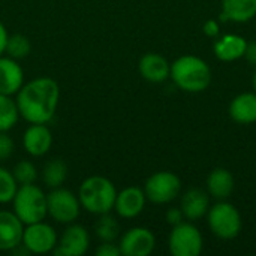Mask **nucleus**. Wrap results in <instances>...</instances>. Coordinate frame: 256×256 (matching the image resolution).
<instances>
[{
    "instance_id": "f257e3e1",
    "label": "nucleus",
    "mask_w": 256,
    "mask_h": 256,
    "mask_svg": "<svg viewBox=\"0 0 256 256\" xmlns=\"http://www.w3.org/2000/svg\"><path fill=\"white\" fill-rule=\"evenodd\" d=\"M58 100V84L50 76H39L22 84L15 99L20 117L30 124L50 123L57 111Z\"/></svg>"
},
{
    "instance_id": "f03ea898",
    "label": "nucleus",
    "mask_w": 256,
    "mask_h": 256,
    "mask_svg": "<svg viewBox=\"0 0 256 256\" xmlns=\"http://www.w3.org/2000/svg\"><path fill=\"white\" fill-rule=\"evenodd\" d=\"M170 78L183 92L200 93L210 86L212 70L202 58L196 56H182L171 63Z\"/></svg>"
},
{
    "instance_id": "7ed1b4c3",
    "label": "nucleus",
    "mask_w": 256,
    "mask_h": 256,
    "mask_svg": "<svg viewBox=\"0 0 256 256\" xmlns=\"http://www.w3.org/2000/svg\"><path fill=\"white\" fill-rule=\"evenodd\" d=\"M117 190L111 180L102 176L87 177L78 189L81 208L92 214H105L114 210Z\"/></svg>"
},
{
    "instance_id": "20e7f679",
    "label": "nucleus",
    "mask_w": 256,
    "mask_h": 256,
    "mask_svg": "<svg viewBox=\"0 0 256 256\" xmlns=\"http://www.w3.org/2000/svg\"><path fill=\"white\" fill-rule=\"evenodd\" d=\"M12 206L14 213L24 225L45 220L48 216L46 194L34 183L18 186V190L12 200Z\"/></svg>"
},
{
    "instance_id": "39448f33",
    "label": "nucleus",
    "mask_w": 256,
    "mask_h": 256,
    "mask_svg": "<svg viewBox=\"0 0 256 256\" xmlns=\"http://www.w3.org/2000/svg\"><path fill=\"white\" fill-rule=\"evenodd\" d=\"M207 220L212 232L222 240H232L242 231V216L236 206L219 201L207 212Z\"/></svg>"
},
{
    "instance_id": "423d86ee",
    "label": "nucleus",
    "mask_w": 256,
    "mask_h": 256,
    "mask_svg": "<svg viewBox=\"0 0 256 256\" xmlns=\"http://www.w3.org/2000/svg\"><path fill=\"white\" fill-rule=\"evenodd\" d=\"M46 208L48 216L52 220L62 225H69L78 219L81 204L78 195L60 186L51 189V192L46 195Z\"/></svg>"
},
{
    "instance_id": "0eeeda50",
    "label": "nucleus",
    "mask_w": 256,
    "mask_h": 256,
    "mask_svg": "<svg viewBox=\"0 0 256 256\" xmlns=\"http://www.w3.org/2000/svg\"><path fill=\"white\" fill-rule=\"evenodd\" d=\"M182 190L180 178L171 171H159L152 174L146 184L144 194L153 204H168L172 202Z\"/></svg>"
},
{
    "instance_id": "6e6552de",
    "label": "nucleus",
    "mask_w": 256,
    "mask_h": 256,
    "mask_svg": "<svg viewBox=\"0 0 256 256\" xmlns=\"http://www.w3.org/2000/svg\"><path fill=\"white\" fill-rule=\"evenodd\" d=\"M168 248L174 256H198L202 252L204 240L195 225L182 222L172 226L168 238Z\"/></svg>"
},
{
    "instance_id": "1a4fd4ad",
    "label": "nucleus",
    "mask_w": 256,
    "mask_h": 256,
    "mask_svg": "<svg viewBox=\"0 0 256 256\" xmlns=\"http://www.w3.org/2000/svg\"><path fill=\"white\" fill-rule=\"evenodd\" d=\"M58 236L56 230L46 222H34L30 225H24L21 244L28 250V254L45 255L54 250L57 246Z\"/></svg>"
},
{
    "instance_id": "9d476101",
    "label": "nucleus",
    "mask_w": 256,
    "mask_h": 256,
    "mask_svg": "<svg viewBox=\"0 0 256 256\" xmlns=\"http://www.w3.org/2000/svg\"><path fill=\"white\" fill-rule=\"evenodd\" d=\"M118 248L124 256H148L156 248V238L148 228L135 226L120 237Z\"/></svg>"
},
{
    "instance_id": "9b49d317",
    "label": "nucleus",
    "mask_w": 256,
    "mask_h": 256,
    "mask_svg": "<svg viewBox=\"0 0 256 256\" xmlns=\"http://www.w3.org/2000/svg\"><path fill=\"white\" fill-rule=\"evenodd\" d=\"M88 231L81 225L69 224V226L60 236L52 254L56 256H81L88 250Z\"/></svg>"
},
{
    "instance_id": "f8f14e48",
    "label": "nucleus",
    "mask_w": 256,
    "mask_h": 256,
    "mask_svg": "<svg viewBox=\"0 0 256 256\" xmlns=\"http://www.w3.org/2000/svg\"><path fill=\"white\" fill-rule=\"evenodd\" d=\"M146 194L144 189L136 186H129L120 192H117L114 212L123 219H134L140 216L146 207Z\"/></svg>"
},
{
    "instance_id": "ddd939ff",
    "label": "nucleus",
    "mask_w": 256,
    "mask_h": 256,
    "mask_svg": "<svg viewBox=\"0 0 256 256\" xmlns=\"http://www.w3.org/2000/svg\"><path fill=\"white\" fill-rule=\"evenodd\" d=\"M51 146L52 134L44 123H33L22 134V147L33 158L45 156L50 152Z\"/></svg>"
},
{
    "instance_id": "4468645a",
    "label": "nucleus",
    "mask_w": 256,
    "mask_h": 256,
    "mask_svg": "<svg viewBox=\"0 0 256 256\" xmlns=\"http://www.w3.org/2000/svg\"><path fill=\"white\" fill-rule=\"evenodd\" d=\"M24 224L14 212L0 210V250L10 252L22 240Z\"/></svg>"
},
{
    "instance_id": "2eb2a0df",
    "label": "nucleus",
    "mask_w": 256,
    "mask_h": 256,
    "mask_svg": "<svg viewBox=\"0 0 256 256\" xmlns=\"http://www.w3.org/2000/svg\"><path fill=\"white\" fill-rule=\"evenodd\" d=\"M138 70L146 81L158 84L170 78L171 63H168V60L158 52H147L140 58Z\"/></svg>"
},
{
    "instance_id": "dca6fc26",
    "label": "nucleus",
    "mask_w": 256,
    "mask_h": 256,
    "mask_svg": "<svg viewBox=\"0 0 256 256\" xmlns=\"http://www.w3.org/2000/svg\"><path fill=\"white\" fill-rule=\"evenodd\" d=\"M24 84V70L18 60L6 56H0V93L12 96Z\"/></svg>"
},
{
    "instance_id": "f3484780",
    "label": "nucleus",
    "mask_w": 256,
    "mask_h": 256,
    "mask_svg": "<svg viewBox=\"0 0 256 256\" xmlns=\"http://www.w3.org/2000/svg\"><path fill=\"white\" fill-rule=\"evenodd\" d=\"M180 208L186 219L189 220H198L204 218L210 208V195L208 192L202 189H189L183 196L180 202Z\"/></svg>"
},
{
    "instance_id": "a211bd4d",
    "label": "nucleus",
    "mask_w": 256,
    "mask_h": 256,
    "mask_svg": "<svg viewBox=\"0 0 256 256\" xmlns=\"http://www.w3.org/2000/svg\"><path fill=\"white\" fill-rule=\"evenodd\" d=\"M230 117L240 124H252L256 122V93H242L230 104Z\"/></svg>"
},
{
    "instance_id": "6ab92c4d",
    "label": "nucleus",
    "mask_w": 256,
    "mask_h": 256,
    "mask_svg": "<svg viewBox=\"0 0 256 256\" xmlns=\"http://www.w3.org/2000/svg\"><path fill=\"white\" fill-rule=\"evenodd\" d=\"M248 42L243 36L240 34H224L219 38L214 45V54L219 60L222 62H234L238 60L244 56Z\"/></svg>"
},
{
    "instance_id": "aec40b11",
    "label": "nucleus",
    "mask_w": 256,
    "mask_h": 256,
    "mask_svg": "<svg viewBox=\"0 0 256 256\" xmlns=\"http://www.w3.org/2000/svg\"><path fill=\"white\" fill-rule=\"evenodd\" d=\"M256 16V0H222L220 21L248 22Z\"/></svg>"
},
{
    "instance_id": "412c9836",
    "label": "nucleus",
    "mask_w": 256,
    "mask_h": 256,
    "mask_svg": "<svg viewBox=\"0 0 256 256\" xmlns=\"http://www.w3.org/2000/svg\"><path fill=\"white\" fill-rule=\"evenodd\" d=\"M236 188L234 176L225 168L213 170L207 177V190L208 195L219 201H225L231 196Z\"/></svg>"
},
{
    "instance_id": "4be33fe9",
    "label": "nucleus",
    "mask_w": 256,
    "mask_h": 256,
    "mask_svg": "<svg viewBox=\"0 0 256 256\" xmlns=\"http://www.w3.org/2000/svg\"><path fill=\"white\" fill-rule=\"evenodd\" d=\"M68 177V166L62 159H51L44 165L42 182L46 188L56 189L60 188Z\"/></svg>"
},
{
    "instance_id": "5701e85b",
    "label": "nucleus",
    "mask_w": 256,
    "mask_h": 256,
    "mask_svg": "<svg viewBox=\"0 0 256 256\" xmlns=\"http://www.w3.org/2000/svg\"><path fill=\"white\" fill-rule=\"evenodd\" d=\"M20 112L12 96L0 93V132H9L18 122Z\"/></svg>"
},
{
    "instance_id": "b1692460",
    "label": "nucleus",
    "mask_w": 256,
    "mask_h": 256,
    "mask_svg": "<svg viewBox=\"0 0 256 256\" xmlns=\"http://www.w3.org/2000/svg\"><path fill=\"white\" fill-rule=\"evenodd\" d=\"M94 234L100 242H116L120 236V225L110 213L99 214V219L94 224Z\"/></svg>"
},
{
    "instance_id": "393cba45",
    "label": "nucleus",
    "mask_w": 256,
    "mask_h": 256,
    "mask_svg": "<svg viewBox=\"0 0 256 256\" xmlns=\"http://www.w3.org/2000/svg\"><path fill=\"white\" fill-rule=\"evenodd\" d=\"M32 51V44L28 40L27 36L21 34V33H15V34H9L8 40H6V46H4V54L15 58V60H21L24 57H27Z\"/></svg>"
},
{
    "instance_id": "a878e982",
    "label": "nucleus",
    "mask_w": 256,
    "mask_h": 256,
    "mask_svg": "<svg viewBox=\"0 0 256 256\" xmlns=\"http://www.w3.org/2000/svg\"><path fill=\"white\" fill-rule=\"evenodd\" d=\"M18 190V183L12 176V171L0 166V204L12 202Z\"/></svg>"
},
{
    "instance_id": "bb28decb",
    "label": "nucleus",
    "mask_w": 256,
    "mask_h": 256,
    "mask_svg": "<svg viewBox=\"0 0 256 256\" xmlns=\"http://www.w3.org/2000/svg\"><path fill=\"white\" fill-rule=\"evenodd\" d=\"M12 176L16 180L18 186H21V184H32L38 178V170L33 165V162H30V160H20L14 166Z\"/></svg>"
},
{
    "instance_id": "cd10ccee",
    "label": "nucleus",
    "mask_w": 256,
    "mask_h": 256,
    "mask_svg": "<svg viewBox=\"0 0 256 256\" xmlns=\"http://www.w3.org/2000/svg\"><path fill=\"white\" fill-rule=\"evenodd\" d=\"M14 141L8 135V132H0V162L8 160L14 154Z\"/></svg>"
},
{
    "instance_id": "c85d7f7f",
    "label": "nucleus",
    "mask_w": 256,
    "mask_h": 256,
    "mask_svg": "<svg viewBox=\"0 0 256 256\" xmlns=\"http://www.w3.org/2000/svg\"><path fill=\"white\" fill-rule=\"evenodd\" d=\"M98 256H118L120 254V248L114 243V242H102V244L96 249L94 252Z\"/></svg>"
},
{
    "instance_id": "c756f323",
    "label": "nucleus",
    "mask_w": 256,
    "mask_h": 256,
    "mask_svg": "<svg viewBox=\"0 0 256 256\" xmlns=\"http://www.w3.org/2000/svg\"><path fill=\"white\" fill-rule=\"evenodd\" d=\"M165 219H166V222H168L171 226H176V225H178V224L183 222L184 214H183L182 208H170V210L166 212V214H165Z\"/></svg>"
},
{
    "instance_id": "7c9ffc66",
    "label": "nucleus",
    "mask_w": 256,
    "mask_h": 256,
    "mask_svg": "<svg viewBox=\"0 0 256 256\" xmlns=\"http://www.w3.org/2000/svg\"><path fill=\"white\" fill-rule=\"evenodd\" d=\"M202 30H204L206 36H208V38H218V36H219V33H220V26H219V22H218V21H214V20H208V21H206V24H204Z\"/></svg>"
},
{
    "instance_id": "2f4dec72",
    "label": "nucleus",
    "mask_w": 256,
    "mask_h": 256,
    "mask_svg": "<svg viewBox=\"0 0 256 256\" xmlns=\"http://www.w3.org/2000/svg\"><path fill=\"white\" fill-rule=\"evenodd\" d=\"M243 57H246V60L250 64H255L256 66V40L248 42V46H246V51H244V56Z\"/></svg>"
},
{
    "instance_id": "473e14b6",
    "label": "nucleus",
    "mask_w": 256,
    "mask_h": 256,
    "mask_svg": "<svg viewBox=\"0 0 256 256\" xmlns=\"http://www.w3.org/2000/svg\"><path fill=\"white\" fill-rule=\"evenodd\" d=\"M8 30L3 26V22L0 21V56L4 54V46H6V40H8Z\"/></svg>"
},
{
    "instance_id": "72a5a7b5",
    "label": "nucleus",
    "mask_w": 256,
    "mask_h": 256,
    "mask_svg": "<svg viewBox=\"0 0 256 256\" xmlns=\"http://www.w3.org/2000/svg\"><path fill=\"white\" fill-rule=\"evenodd\" d=\"M254 90H255V93H256V72H255V75H254Z\"/></svg>"
}]
</instances>
